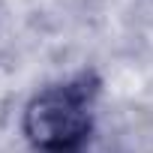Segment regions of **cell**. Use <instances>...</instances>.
<instances>
[{"label": "cell", "mask_w": 153, "mask_h": 153, "mask_svg": "<svg viewBox=\"0 0 153 153\" xmlns=\"http://www.w3.org/2000/svg\"><path fill=\"white\" fill-rule=\"evenodd\" d=\"M99 99L102 78L96 69H78L42 84L18 111L24 144L33 153H87L99 120Z\"/></svg>", "instance_id": "obj_1"}, {"label": "cell", "mask_w": 153, "mask_h": 153, "mask_svg": "<svg viewBox=\"0 0 153 153\" xmlns=\"http://www.w3.org/2000/svg\"><path fill=\"white\" fill-rule=\"evenodd\" d=\"M9 105H12V78H9V69L0 66V123L6 120Z\"/></svg>", "instance_id": "obj_2"}]
</instances>
